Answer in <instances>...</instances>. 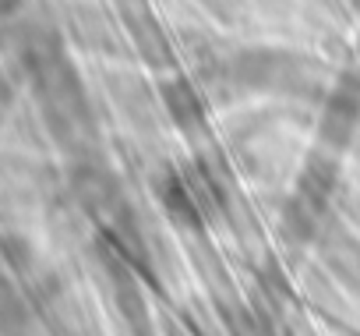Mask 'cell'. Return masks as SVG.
Returning a JSON list of instances; mask_svg holds the SVG:
<instances>
[{
	"label": "cell",
	"mask_w": 360,
	"mask_h": 336,
	"mask_svg": "<svg viewBox=\"0 0 360 336\" xmlns=\"http://www.w3.org/2000/svg\"><path fill=\"white\" fill-rule=\"evenodd\" d=\"M335 188H339V159H332L325 152H314L304 163V170H300L297 195L307 199L318 213H325L328 209V199L335 195Z\"/></svg>",
	"instance_id": "3957f363"
},
{
	"label": "cell",
	"mask_w": 360,
	"mask_h": 336,
	"mask_svg": "<svg viewBox=\"0 0 360 336\" xmlns=\"http://www.w3.org/2000/svg\"><path fill=\"white\" fill-rule=\"evenodd\" d=\"M155 195H159V202H162V209H166V216H169L173 223L188 227V230H202L205 209H202V202H198L191 181L180 178L173 166L159 170V178H155Z\"/></svg>",
	"instance_id": "7a4b0ae2"
},
{
	"label": "cell",
	"mask_w": 360,
	"mask_h": 336,
	"mask_svg": "<svg viewBox=\"0 0 360 336\" xmlns=\"http://www.w3.org/2000/svg\"><path fill=\"white\" fill-rule=\"evenodd\" d=\"M223 322L230 325V336H269L265 322H262L258 315H251V311H233V315H226Z\"/></svg>",
	"instance_id": "8992f818"
},
{
	"label": "cell",
	"mask_w": 360,
	"mask_h": 336,
	"mask_svg": "<svg viewBox=\"0 0 360 336\" xmlns=\"http://www.w3.org/2000/svg\"><path fill=\"white\" fill-rule=\"evenodd\" d=\"M318 223H321V213L307 202V199H300L297 192H293V199L283 206V213H279V230H283V237L290 241V244H311L314 237H318Z\"/></svg>",
	"instance_id": "277c9868"
},
{
	"label": "cell",
	"mask_w": 360,
	"mask_h": 336,
	"mask_svg": "<svg viewBox=\"0 0 360 336\" xmlns=\"http://www.w3.org/2000/svg\"><path fill=\"white\" fill-rule=\"evenodd\" d=\"M162 99H166V110H169V117L176 120V127L195 131V127L205 120L202 99H198V92H191L188 82H173V85H166V89H162Z\"/></svg>",
	"instance_id": "5b68a950"
},
{
	"label": "cell",
	"mask_w": 360,
	"mask_h": 336,
	"mask_svg": "<svg viewBox=\"0 0 360 336\" xmlns=\"http://www.w3.org/2000/svg\"><path fill=\"white\" fill-rule=\"evenodd\" d=\"M356 124H360V75H346L335 92L328 96L325 110H321V124H318V135L328 149H349L353 135H356Z\"/></svg>",
	"instance_id": "6da1fadb"
}]
</instances>
